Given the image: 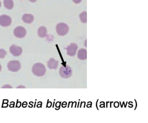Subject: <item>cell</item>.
<instances>
[{"label": "cell", "mask_w": 148, "mask_h": 123, "mask_svg": "<svg viewBox=\"0 0 148 123\" xmlns=\"http://www.w3.org/2000/svg\"><path fill=\"white\" fill-rule=\"evenodd\" d=\"M21 64L18 60H11L7 64L8 69L11 72H18L21 69Z\"/></svg>", "instance_id": "277c9868"}, {"label": "cell", "mask_w": 148, "mask_h": 123, "mask_svg": "<svg viewBox=\"0 0 148 123\" xmlns=\"http://www.w3.org/2000/svg\"><path fill=\"white\" fill-rule=\"evenodd\" d=\"M18 88H26V87L25 86H23V85H19V86L17 87Z\"/></svg>", "instance_id": "ac0fdd59"}, {"label": "cell", "mask_w": 148, "mask_h": 123, "mask_svg": "<svg viewBox=\"0 0 148 123\" xmlns=\"http://www.w3.org/2000/svg\"><path fill=\"white\" fill-rule=\"evenodd\" d=\"M77 49H78V46L75 43L70 44L69 46H68L66 49L67 55H69L70 56H74L76 55L77 51Z\"/></svg>", "instance_id": "ba28073f"}, {"label": "cell", "mask_w": 148, "mask_h": 123, "mask_svg": "<svg viewBox=\"0 0 148 123\" xmlns=\"http://www.w3.org/2000/svg\"><path fill=\"white\" fill-rule=\"evenodd\" d=\"M56 32L59 36H64L69 31V27L64 22H59L56 26Z\"/></svg>", "instance_id": "7a4b0ae2"}, {"label": "cell", "mask_w": 148, "mask_h": 123, "mask_svg": "<svg viewBox=\"0 0 148 123\" xmlns=\"http://www.w3.org/2000/svg\"><path fill=\"white\" fill-rule=\"evenodd\" d=\"M86 41H85V43H84V44H85V47H86Z\"/></svg>", "instance_id": "44dd1931"}, {"label": "cell", "mask_w": 148, "mask_h": 123, "mask_svg": "<svg viewBox=\"0 0 148 123\" xmlns=\"http://www.w3.org/2000/svg\"><path fill=\"white\" fill-rule=\"evenodd\" d=\"M3 5L8 10H12L14 8L13 0H4Z\"/></svg>", "instance_id": "4fadbf2b"}, {"label": "cell", "mask_w": 148, "mask_h": 123, "mask_svg": "<svg viewBox=\"0 0 148 123\" xmlns=\"http://www.w3.org/2000/svg\"><path fill=\"white\" fill-rule=\"evenodd\" d=\"M59 62L53 58H50L47 62V66L50 69H56L58 67Z\"/></svg>", "instance_id": "30bf717a"}, {"label": "cell", "mask_w": 148, "mask_h": 123, "mask_svg": "<svg viewBox=\"0 0 148 123\" xmlns=\"http://www.w3.org/2000/svg\"><path fill=\"white\" fill-rule=\"evenodd\" d=\"M79 19L82 23H86L87 22V12L86 11H84L80 14L79 15Z\"/></svg>", "instance_id": "5bb4252c"}, {"label": "cell", "mask_w": 148, "mask_h": 123, "mask_svg": "<svg viewBox=\"0 0 148 123\" xmlns=\"http://www.w3.org/2000/svg\"><path fill=\"white\" fill-rule=\"evenodd\" d=\"M1 3L0 1V8H1Z\"/></svg>", "instance_id": "7402d4cb"}, {"label": "cell", "mask_w": 148, "mask_h": 123, "mask_svg": "<svg viewBox=\"0 0 148 123\" xmlns=\"http://www.w3.org/2000/svg\"><path fill=\"white\" fill-rule=\"evenodd\" d=\"M32 71L35 76L41 77L46 74L47 70L44 64L41 63H36L33 65Z\"/></svg>", "instance_id": "6da1fadb"}, {"label": "cell", "mask_w": 148, "mask_h": 123, "mask_svg": "<svg viewBox=\"0 0 148 123\" xmlns=\"http://www.w3.org/2000/svg\"><path fill=\"white\" fill-rule=\"evenodd\" d=\"M27 35V30L24 27H18L14 30V35L17 38L23 39Z\"/></svg>", "instance_id": "5b68a950"}, {"label": "cell", "mask_w": 148, "mask_h": 123, "mask_svg": "<svg viewBox=\"0 0 148 123\" xmlns=\"http://www.w3.org/2000/svg\"><path fill=\"white\" fill-rule=\"evenodd\" d=\"M29 1L32 3H35L37 1V0H29Z\"/></svg>", "instance_id": "d6986e66"}, {"label": "cell", "mask_w": 148, "mask_h": 123, "mask_svg": "<svg viewBox=\"0 0 148 123\" xmlns=\"http://www.w3.org/2000/svg\"><path fill=\"white\" fill-rule=\"evenodd\" d=\"M77 57L81 60H85L87 58V50L86 49H80L77 53Z\"/></svg>", "instance_id": "8fae6325"}, {"label": "cell", "mask_w": 148, "mask_h": 123, "mask_svg": "<svg viewBox=\"0 0 148 123\" xmlns=\"http://www.w3.org/2000/svg\"><path fill=\"white\" fill-rule=\"evenodd\" d=\"M7 55V51L3 49H0V58H4Z\"/></svg>", "instance_id": "9a60e30c"}, {"label": "cell", "mask_w": 148, "mask_h": 123, "mask_svg": "<svg viewBox=\"0 0 148 123\" xmlns=\"http://www.w3.org/2000/svg\"><path fill=\"white\" fill-rule=\"evenodd\" d=\"M38 36L40 37V38H45V37L47 35V28L45 27H39L38 30Z\"/></svg>", "instance_id": "7c38bea8"}, {"label": "cell", "mask_w": 148, "mask_h": 123, "mask_svg": "<svg viewBox=\"0 0 148 123\" xmlns=\"http://www.w3.org/2000/svg\"><path fill=\"white\" fill-rule=\"evenodd\" d=\"M1 88H12V87L10 85L7 84V85H3V86Z\"/></svg>", "instance_id": "2e32d148"}, {"label": "cell", "mask_w": 148, "mask_h": 123, "mask_svg": "<svg viewBox=\"0 0 148 123\" xmlns=\"http://www.w3.org/2000/svg\"><path fill=\"white\" fill-rule=\"evenodd\" d=\"M22 20L25 23L31 24L34 22V17L30 14H25L22 16Z\"/></svg>", "instance_id": "9c48e42d"}, {"label": "cell", "mask_w": 148, "mask_h": 123, "mask_svg": "<svg viewBox=\"0 0 148 123\" xmlns=\"http://www.w3.org/2000/svg\"><path fill=\"white\" fill-rule=\"evenodd\" d=\"M72 1L74 3L79 4V3H81L82 0H72Z\"/></svg>", "instance_id": "e0dca14e"}, {"label": "cell", "mask_w": 148, "mask_h": 123, "mask_svg": "<svg viewBox=\"0 0 148 123\" xmlns=\"http://www.w3.org/2000/svg\"><path fill=\"white\" fill-rule=\"evenodd\" d=\"M10 53L12 54L14 56H19L23 53V49L15 44H12L9 48Z\"/></svg>", "instance_id": "52a82bcc"}, {"label": "cell", "mask_w": 148, "mask_h": 123, "mask_svg": "<svg viewBox=\"0 0 148 123\" xmlns=\"http://www.w3.org/2000/svg\"><path fill=\"white\" fill-rule=\"evenodd\" d=\"M12 18L7 15L0 16V26L3 27H7L12 24Z\"/></svg>", "instance_id": "8992f818"}, {"label": "cell", "mask_w": 148, "mask_h": 123, "mask_svg": "<svg viewBox=\"0 0 148 123\" xmlns=\"http://www.w3.org/2000/svg\"><path fill=\"white\" fill-rule=\"evenodd\" d=\"M2 69V67H1V65L0 64V72H1V71Z\"/></svg>", "instance_id": "ffe728a7"}, {"label": "cell", "mask_w": 148, "mask_h": 123, "mask_svg": "<svg viewBox=\"0 0 148 123\" xmlns=\"http://www.w3.org/2000/svg\"><path fill=\"white\" fill-rule=\"evenodd\" d=\"M59 74L62 78H69L72 75V70L69 65H62L59 69Z\"/></svg>", "instance_id": "3957f363"}]
</instances>
